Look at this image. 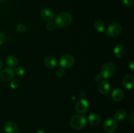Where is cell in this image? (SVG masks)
<instances>
[{"label": "cell", "instance_id": "d6986e66", "mask_svg": "<svg viewBox=\"0 0 134 133\" xmlns=\"http://www.w3.org/2000/svg\"><path fill=\"white\" fill-rule=\"evenodd\" d=\"M126 112L125 110H124L122 109H120L116 111V112L115 113V117L116 119L119 120V121H122V120H124L126 118Z\"/></svg>", "mask_w": 134, "mask_h": 133}, {"label": "cell", "instance_id": "44dd1931", "mask_svg": "<svg viewBox=\"0 0 134 133\" xmlns=\"http://www.w3.org/2000/svg\"><path fill=\"white\" fill-rule=\"evenodd\" d=\"M56 76H57L58 78H63L65 75V70L63 68H59L56 70Z\"/></svg>", "mask_w": 134, "mask_h": 133}, {"label": "cell", "instance_id": "9c48e42d", "mask_svg": "<svg viewBox=\"0 0 134 133\" xmlns=\"http://www.w3.org/2000/svg\"><path fill=\"white\" fill-rule=\"evenodd\" d=\"M4 130L6 133H19L18 126L16 123L12 121H9L5 124Z\"/></svg>", "mask_w": 134, "mask_h": 133}, {"label": "cell", "instance_id": "3957f363", "mask_svg": "<svg viewBox=\"0 0 134 133\" xmlns=\"http://www.w3.org/2000/svg\"><path fill=\"white\" fill-rule=\"evenodd\" d=\"M69 124L73 129L80 130L86 125V119L81 115H76L71 117Z\"/></svg>", "mask_w": 134, "mask_h": 133}, {"label": "cell", "instance_id": "2e32d148", "mask_svg": "<svg viewBox=\"0 0 134 133\" xmlns=\"http://www.w3.org/2000/svg\"><path fill=\"white\" fill-rule=\"evenodd\" d=\"M114 55L117 58H121L124 56V53H125V48L122 45H119L116 46L114 49Z\"/></svg>", "mask_w": 134, "mask_h": 133}, {"label": "cell", "instance_id": "4dcf8cb0", "mask_svg": "<svg viewBox=\"0 0 134 133\" xmlns=\"http://www.w3.org/2000/svg\"><path fill=\"white\" fill-rule=\"evenodd\" d=\"M2 67H3V63L2 61H0V69H1Z\"/></svg>", "mask_w": 134, "mask_h": 133}, {"label": "cell", "instance_id": "83f0119b", "mask_svg": "<svg viewBox=\"0 0 134 133\" xmlns=\"http://www.w3.org/2000/svg\"><path fill=\"white\" fill-rule=\"evenodd\" d=\"M130 69H131V70H132V72L134 70V63H133V61H132V62L130 63Z\"/></svg>", "mask_w": 134, "mask_h": 133}, {"label": "cell", "instance_id": "4316f807", "mask_svg": "<svg viewBox=\"0 0 134 133\" xmlns=\"http://www.w3.org/2000/svg\"><path fill=\"white\" fill-rule=\"evenodd\" d=\"M102 76L100 75V74H97V75H96L95 77H94V80H95L96 82H100V81L102 80Z\"/></svg>", "mask_w": 134, "mask_h": 133}, {"label": "cell", "instance_id": "52a82bcc", "mask_svg": "<svg viewBox=\"0 0 134 133\" xmlns=\"http://www.w3.org/2000/svg\"><path fill=\"white\" fill-rule=\"evenodd\" d=\"M14 76V72L13 69L7 68L3 69L0 73V78L5 82H10Z\"/></svg>", "mask_w": 134, "mask_h": 133}, {"label": "cell", "instance_id": "603a6c76", "mask_svg": "<svg viewBox=\"0 0 134 133\" xmlns=\"http://www.w3.org/2000/svg\"><path fill=\"white\" fill-rule=\"evenodd\" d=\"M56 27V24L54 22H51L50 23H48L47 25V29L49 31H53L55 29V28Z\"/></svg>", "mask_w": 134, "mask_h": 133}, {"label": "cell", "instance_id": "7402d4cb", "mask_svg": "<svg viewBox=\"0 0 134 133\" xmlns=\"http://www.w3.org/2000/svg\"><path fill=\"white\" fill-rule=\"evenodd\" d=\"M19 80L17 79H14L11 81L10 83V86L12 89H16L19 86Z\"/></svg>", "mask_w": 134, "mask_h": 133}, {"label": "cell", "instance_id": "9a60e30c", "mask_svg": "<svg viewBox=\"0 0 134 133\" xmlns=\"http://www.w3.org/2000/svg\"><path fill=\"white\" fill-rule=\"evenodd\" d=\"M88 121L90 125L93 126H98L101 123V118L98 114L92 113L88 116Z\"/></svg>", "mask_w": 134, "mask_h": 133}, {"label": "cell", "instance_id": "7a4b0ae2", "mask_svg": "<svg viewBox=\"0 0 134 133\" xmlns=\"http://www.w3.org/2000/svg\"><path fill=\"white\" fill-rule=\"evenodd\" d=\"M116 66L113 63L107 62L103 64L101 69V76L104 78H111L116 72Z\"/></svg>", "mask_w": 134, "mask_h": 133}, {"label": "cell", "instance_id": "ba28073f", "mask_svg": "<svg viewBox=\"0 0 134 133\" xmlns=\"http://www.w3.org/2000/svg\"><path fill=\"white\" fill-rule=\"evenodd\" d=\"M89 103L85 99L79 100L75 105V110L79 113H85L89 109Z\"/></svg>", "mask_w": 134, "mask_h": 133}, {"label": "cell", "instance_id": "484cf974", "mask_svg": "<svg viewBox=\"0 0 134 133\" xmlns=\"http://www.w3.org/2000/svg\"><path fill=\"white\" fill-rule=\"evenodd\" d=\"M4 40H5V35L0 31V46L3 43Z\"/></svg>", "mask_w": 134, "mask_h": 133}, {"label": "cell", "instance_id": "5b68a950", "mask_svg": "<svg viewBox=\"0 0 134 133\" xmlns=\"http://www.w3.org/2000/svg\"><path fill=\"white\" fill-rule=\"evenodd\" d=\"M117 128V123L115 119L109 117L107 119L103 125V130L106 133H113Z\"/></svg>", "mask_w": 134, "mask_h": 133}, {"label": "cell", "instance_id": "7c38bea8", "mask_svg": "<svg viewBox=\"0 0 134 133\" xmlns=\"http://www.w3.org/2000/svg\"><path fill=\"white\" fill-rule=\"evenodd\" d=\"M44 64L49 69H54L57 66V61L52 56H48L44 59Z\"/></svg>", "mask_w": 134, "mask_h": 133}, {"label": "cell", "instance_id": "8fae6325", "mask_svg": "<svg viewBox=\"0 0 134 133\" xmlns=\"http://www.w3.org/2000/svg\"><path fill=\"white\" fill-rule=\"evenodd\" d=\"M124 95L123 91L119 88L115 89L112 92V95H111L113 100L116 102L121 101L123 99V98H124Z\"/></svg>", "mask_w": 134, "mask_h": 133}, {"label": "cell", "instance_id": "277c9868", "mask_svg": "<svg viewBox=\"0 0 134 133\" xmlns=\"http://www.w3.org/2000/svg\"><path fill=\"white\" fill-rule=\"evenodd\" d=\"M122 33V27L120 23H113L109 25L107 29V34L110 37H118Z\"/></svg>", "mask_w": 134, "mask_h": 133}, {"label": "cell", "instance_id": "d4e9b609", "mask_svg": "<svg viewBox=\"0 0 134 133\" xmlns=\"http://www.w3.org/2000/svg\"><path fill=\"white\" fill-rule=\"evenodd\" d=\"M123 3L127 7H130L133 3V0H122Z\"/></svg>", "mask_w": 134, "mask_h": 133}, {"label": "cell", "instance_id": "f546056e", "mask_svg": "<svg viewBox=\"0 0 134 133\" xmlns=\"http://www.w3.org/2000/svg\"><path fill=\"white\" fill-rule=\"evenodd\" d=\"M36 133H44V132L42 130H38Z\"/></svg>", "mask_w": 134, "mask_h": 133}, {"label": "cell", "instance_id": "f1b7e54d", "mask_svg": "<svg viewBox=\"0 0 134 133\" xmlns=\"http://www.w3.org/2000/svg\"><path fill=\"white\" fill-rule=\"evenodd\" d=\"M130 118H131V122H132V125H133V112H132V113H131Z\"/></svg>", "mask_w": 134, "mask_h": 133}, {"label": "cell", "instance_id": "6da1fadb", "mask_svg": "<svg viewBox=\"0 0 134 133\" xmlns=\"http://www.w3.org/2000/svg\"><path fill=\"white\" fill-rule=\"evenodd\" d=\"M72 22H73V18H72L71 15L69 13H65V12L58 14L55 20V23L56 26L63 27V28L69 27L71 24Z\"/></svg>", "mask_w": 134, "mask_h": 133}, {"label": "cell", "instance_id": "e0dca14e", "mask_svg": "<svg viewBox=\"0 0 134 133\" xmlns=\"http://www.w3.org/2000/svg\"><path fill=\"white\" fill-rule=\"evenodd\" d=\"M7 65L10 67H14L18 65V59L14 56H10L6 59Z\"/></svg>", "mask_w": 134, "mask_h": 133}, {"label": "cell", "instance_id": "ffe728a7", "mask_svg": "<svg viewBox=\"0 0 134 133\" xmlns=\"http://www.w3.org/2000/svg\"><path fill=\"white\" fill-rule=\"evenodd\" d=\"M15 72L18 76H22L25 74V69H24L23 67L19 66V67L16 69Z\"/></svg>", "mask_w": 134, "mask_h": 133}, {"label": "cell", "instance_id": "4fadbf2b", "mask_svg": "<svg viewBox=\"0 0 134 133\" xmlns=\"http://www.w3.org/2000/svg\"><path fill=\"white\" fill-rule=\"evenodd\" d=\"M110 84L106 81H103L100 82L98 85V90L99 93L103 95H106L110 91Z\"/></svg>", "mask_w": 134, "mask_h": 133}, {"label": "cell", "instance_id": "cb8c5ba5", "mask_svg": "<svg viewBox=\"0 0 134 133\" xmlns=\"http://www.w3.org/2000/svg\"><path fill=\"white\" fill-rule=\"evenodd\" d=\"M17 31H19V32H25L26 31V27L23 24H18L16 27Z\"/></svg>", "mask_w": 134, "mask_h": 133}, {"label": "cell", "instance_id": "5bb4252c", "mask_svg": "<svg viewBox=\"0 0 134 133\" xmlns=\"http://www.w3.org/2000/svg\"><path fill=\"white\" fill-rule=\"evenodd\" d=\"M41 16L44 20L51 21L53 19V13L48 9H44L41 11Z\"/></svg>", "mask_w": 134, "mask_h": 133}, {"label": "cell", "instance_id": "8992f818", "mask_svg": "<svg viewBox=\"0 0 134 133\" xmlns=\"http://www.w3.org/2000/svg\"><path fill=\"white\" fill-rule=\"evenodd\" d=\"M60 65L63 68L71 67L75 63V59L71 55L64 54L60 58Z\"/></svg>", "mask_w": 134, "mask_h": 133}, {"label": "cell", "instance_id": "30bf717a", "mask_svg": "<svg viewBox=\"0 0 134 133\" xmlns=\"http://www.w3.org/2000/svg\"><path fill=\"white\" fill-rule=\"evenodd\" d=\"M123 86L128 89H131L133 87L134 83V78L132 75L128 74L125 76L122 80Z\"/></svg>", "mask_w": 134, "mask_h": 133}, {"label": "cell", "instance_id": "ac0fdd59", "mask_svg": "<svg viewBox=\"0 0 134 133\" xmlns=\"http://www.w3.org/2000/svg\"><path fill=\"white\" fill-rule=\"evenodd\" d=\"M94 27L98 32H103L105 29V24L100 20H98L94 23Z\"/></svg>", "mask_w": 134, "mask_h": 133}]
</instances>
